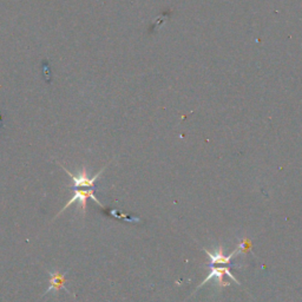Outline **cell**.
Masks as SVG:
<instances>
[{"mask_svg":"<svg viewBox=\"0 0 302 302\" xmlns=\"http://www.w3.org/2000/svg\"><path fill=\"white\" fill-rule=\"evenodd\" d=\"M107 165H109V164H107ZM107 165H105V167H104L102 170L98 172V174H96L95 176H93L92 178L89 177L88 170H86L85 167L82 168V170L79 171V174L77 176L71 174V172L67 170V169H65V167H64V165H62V164H60V168H62L63 170L70 176V178L72 179L73 183H72V185H71V188L78 189V188H95V183L97 181V178H99V176L103 174Z\"/></svg>","mask_w":302,"mask_h":302,"instance_id":"6da1fadb","label":"cell"},{"mask_svg":"<svg viewBox=\"0 0 302 302\" xmlns=\"http://www.w3.org/2000/svg\"><path fill=\"white\" fill-rule=\"evenodd\" d=\"M93 193H95V188H89V189H86V190L74 189V195H73V197H72V199H70V200H69V202H67V203L65 204V207H64L63 209L59 211L58 215H57L56 217H58L59 215L62 214L64 210L67 209V208H69L72 203H74L76 201H78V202L82 204V211H83V215H85V211H86V202H88V200H89V199L93 200L97 204H99V207H100V208H104L103 204L99 202V200H97V199H96L95 194H93Z\"/></svg>","mask_w":302,"mask_h":302,"instance_id":"7a4b0ae2","label":"cell"},{"mask_svg":"<svg viewBox=\"0 0 302 302\" xmlns=\"http://www.w3.org/2000/svg\"><path fill=\"white\" fill-rule=\"evenodd\" d=\"M224 275H228L229 278H232L234 281H236V283H239V281H237L236 280V278L235 276H234L232 273L229 272V269L228 268H213V271H211V273L209 275L207 276V279L204 280V281L201 283L200 285V287H202L203 285H206V283L209 281V280H211V279H216L217 280V282H218V285H220L221 287H224V286H228V282H224L223 280H222V278H223Z\"/></svg>","mask_w":302,"mask_h":302,"instance_id":"3957f363","label":"cell"},{"mask_svg":"<svg viewBox=\"0 0 302 302\" xmlns=\"http://www.w3.org/2000/svg\"><path fill=\"white\" fill-rule=\"evenodd\" d=\"M240 251H241V246H240V249L233 251V253L230 254V255H228V256H224V255H223V249H222V247L220 246V247H218V250H216V253H215V254L210 253V251H208V250H206V253H207V255L210 258V263L211 265H216V263L217 265H220V263L229 265L230 258H232L235 254H239Z\"/></svg>","mask_w":302,"mask_h":302,"instance_id":"277c9868","label":"cell"},{"mask_svg":"<svg viewBox=\"0 0 302 302\" xmlns=\"http://www.w3.org/2000/svg\"><path fill=\"white\" fill-rule=\"evenodd\" d=\"M65 283H66L65 275L60 274L59 272H55L53 274H51V279H50V287L49 289L46 290V293H50L51 290H57V292H58L60 289H65ZM66 292L69 293V290H66Z\"/></svg>","mask_w":302,"mask_h":302,"instance_id":"5b68a950","label":"cell"}]
</instances>
